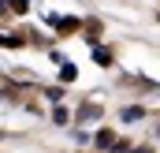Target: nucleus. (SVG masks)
<instances>
[{
	"instance_id": "nucleus-1",
	"label": "nucleus",
	"mask_w": 160,
	"mask_h": 153,
	"mask_svg": "<svg viewBox=\"0 0 160 153\" xmlns=\"http://www.w3.org/2000/svg\"><path fill=\"white\" fill-rule=\"evenodd\" d=\"M97 146H101V150H116V135H112V131H101V135H97Z\"/></svg>"
},
{
	"instance_id": "nucleus-2",
	"label": "nucleus",
	"mask_w": 160,
	"mask_h": 153,
	"mask_svg": "<svg viewBox=\"0 0 160 153\" xmlns=\"http://www.w3.org/2000/svg\"><path fill=\"white\" fill-rule=\"evenodd\" d=\"M101 116V105H82V123L86 119H97Z\"/></svg>"
},
{
	"instance_id": "nucleus-3",
	"label": "nucleus",
	"mask_w": 160,
	"mask_h": 153,
	"mask_svg": "<svg viewBox=\"0 0 160 153\" xmlns=\"http://www.w3.org/2000/svg\"><path fill=\"white\" fill-rule=\"evenodd\" d=\"M22 38H8V34H0V49H19Z\"/></svg>"
},
{
	"instance_id": "nucleus-4",
	"label": "nucleus",
	"mask_w": 160,
	"mask_h": 153,
	"mask_svg": "<svg viewBox=\"0 0 160 153\" xmlns=\"http://www.w3.org/2000/svg\"><path fill=\"white\" fill-rule=\"evenodd\" d=\"M93 60H97V64H112V52H108V49H93Z\"/></svg>"
},
{
	"instance_id": "nucleus-5",
	"label": "nucleus",
	"mask_w": 160,
	"mask_h": 153,
	"mask_svg": "<svg viewBox=\"0 0 160 153\" xmlns=\"http://www.w3.org/2000/svg\"><path fill=\"white\" fill-rule=\"evenodd\" d=\"M75 75H78V71H75V64H63V71H60V78H63V82H75Z\"/></svg>"
},
{
	"instance_id": "nucleus-6",
	"label": "nucleus",
	"mask_w": 160,
	"mask_h": 153,
	"mask_svg": "<svg viewBox=\"0 0 160 153\" xmlns=\"http://www.w3.org/2000/svg\"><path fill=\"white\" fill-rule=\"evenodd\" d=\"M123 119H127V123H134V119H142V108H138V105H134V108H123Z\"/></svg>"
},
{
	"instance_id": "nucleus-7",
	"label": "nucleus",
	"mask_w": 160,
	"mask_h": 153,
	"mask_svg": "<svg viewBox=\"0 0 160 153\" xmlns=\"http://www.w3.org/2000/svg\"><path fill=\"white\" fill-rule=\"evenodd\" d=\"M8 8H15V11H26V0H8Z\"/></svg>"
},
{
	"instance_id": "nucleus-8",
	"label": "nucleus",
	"mask_w": 160,
	"mask_h": 153,
	"mask_svg": "<svg viewBox=\"0 0 160 153\" xmlns=\"http://www.w3.org/2000/svg\"><path fill=\"white\" fill-rule=\"evenodd\" d=\"M4 8H8V0H0V15H4Z\"/></svg>"
}]
</instances>
